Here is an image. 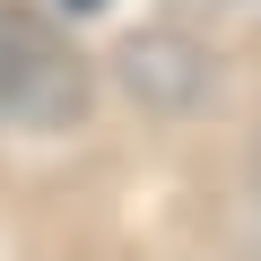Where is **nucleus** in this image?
<instances>
[{
  "label": "nucleus",
  "instance_id": "1",
  "mask_svg": "<svg viewBox=\"0 0 261 261\" xmlns=\"http://www.w3.org/2000/svg\"><path fill=\"white\" fill-rule=\"evenodd\" d=\"M79 53L44 27V18H0V122L53 130L79 113Z\"/></svg>",
  "mask_w": 261,
  "mask_h": 261
},
{
  "label": "nucleus",
  "instance_id": "2",
  "mask_svg": "<svg viewBox=\"0 0 261 261\" xmlns=\"http://www.w3.org/2000/svg\"><path fill=\"white\" fill-rule=\"evenodd\" d=\"M70 9H96V0H70Z\"/></svg>",
  "mask_w": 261,
  "mask_h": 261
}]
</instances>
